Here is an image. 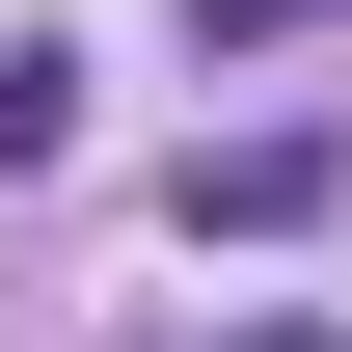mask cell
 I'll return each mask as SVG.
<instances>
[{"label":"cell","mask_w":352,"mask_h":352,"mask_svg":"<svg viewBox=\"0 0 352 352\" xmlns=\"http://www.w3.org/2000/svg\"><path fill=\"white\" fill-rule=\"evenodd\" d=\"M82 135V54H0V163H54Z\"/></svg>","instance_id":"7a4b0ae2"},{"label":"cell","mask_w":352,"mask_h":352,"mask_svg":"<svg viewBox=\"0 0 352 352\" xmlns=\"http://www.w3.org/2000/svg\"><path fill=\"white\" fill-rule=\"evenodd\" d=\"M325 190H352L325 135H190V244H298Z\"/></svg>","instance_id":"6da1fadb"}]
</instances>
